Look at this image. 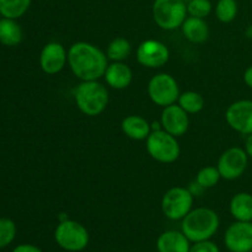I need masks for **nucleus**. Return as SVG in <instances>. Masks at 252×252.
I'll list each match as a JSON object with an SVG mask.
<instances>
[{
  "label": "nucleus",
  "instance_id": "obj_1",
  "mask_svg": "<svg viewBox=\"0 0 252 252\" xmlns=\"http://www.w3.org/2000/svg\"><path fill=\"white\" fill-rule=\"evenodd\" d=\"M107 56L98 47L88 42H76L68 51V64L81 81L98 80L105 75Z\"/></svg>",
  "mask_w": 252,
  "mask_h": 252
},
{
  "label": "nucleus",
  "instance_id": "obj_2",
  "mask_svg": "<svg viewBox=\"0 0 252 252\" xmlns=\"http://www.w3.org/2000/svg\"><path fill=\"white\" fill-rule=\"evenodd\" d=\"M220 225V219L218 214L211 208L192 209L181 223V231L187 236L189 241L209 240L212 236L216 235Z\"/></svg>",
  "mask_w": 252,
  "mask_h": 252
},
{
  "label": "nucleus",
  "instance_id": "obj_3",
  "mask_svg": "<svg viewBox=\"0 0 252 252\" xmlns=\"http://www.w3.org/2000/svg\"><path fill=\"white\" fill-rule=\"evenodd\" d=\"M75 103L80 112L89 117L101 115L108 105V90L98 80L81 81L74 93Z\"/></svg>",
  "mask_w": 252,
  "mask_h": 252
},
{
  "label": "nucleus",
  "instance_id": "obj_4",
  "mask_svg": "<svg viewBox=\"0 0 252 252\" xmlns=\"http://www.w3.org/2000/svg\"><path fill=\"white\" fill-rule=\"evenodd\" d=\"M153 19L162 30L172 31L182 26L187 17V2L185 0H154Z\"/></svg>",
  "mask_w": 252,
  "mask_h": 252
},
{
  "label": "nucleus",
  "instance_id": "obj_5",
  "mask_svg": "<svg viewBox=\"0 0 252 252\" xmlns=\"http://www.w3.org/2000/svg\"><path fill=\"white\" fill-rule=\"evenodd\" d=\"M54 240L57 245L69 252H79L85 250L89 245V231L83 224L71 219L59 221L54 231Z\"/></svg>",
  "mask_w": 252,
  "mask_h": 252
},
{
  "label": "nucleus",
  "instance_id": "obj_6",
  "mask_svg": "<svg viewBox=\"0 0 252 252\" xmlns=\"http://www.w3.org/2000/svg\"><path fill=\"white\" fill-rule=\"evenodd\" d=\"M147 150L150 157L162 164H171L180 157V144L176 137L164 129L152 130L147 138Z\"/></svg>",
  "mask_w": 252,
  "mask_h": 252
},
{
  "label": "nucleus",
  "instance_id": "obj_7",
  "mask_svg": "<svg viewBox=\"0 0 252 252\" xmlns=\"http://www.w3.org/2000/svg\"><path fill=\"white\" fill-rule=\"evenodd\" d=\"M193 206V196L186 187H172L161 199V211L170 220H182Z\"/></svg>",
  "mask_w": 252,
  "mask_h": 252
},
{
  "label": "nucleus",
  "instance_id": "obj_8",
  "mask_svg": "<svg viewBox=\"0 0 252 252\" xmlns=\"http://www.w3.org/2000/svg\"><path fill=\"white\" fill-rule=\"evenodd\" d=\"M148 95L157 106L166 107L177 102L180 96L176 79L167 73H159L153 76L148 84Z\"/></svg>",
  "mask_w": 252,
  "mask_h": 252
},
{
  "label": "nucleus",
  "instance_id": "obj_9",
  "mask_svg": "<svg viewBox=\"0 0 252 252\" xmlns=\"http://www.w3.org/2000/svg\"><path fill=\"white\" fill-rule=\"evenodd\" d=\"M249 157L245 149L239 147H231L220 155L218 160L219 172L221 179L236 180L241 177L248 167Z\"/></svg>",
  "mask_w": 252,
  "mask_h": 252
},
{
  "label": "nucleus",
  "instance_id": "obj_10",
  "mask_svg": "<svg viewBox=\"0 0 252 252\" xmlns=\"http://www.w3.org/2000/svg\"><path fill=\"white\" fill-rule=\"evenodd\" d=\"M169 58L170 51L166 44L157 39L143 41L137 49L138 63L145 68H161L169 62Z\"/></svg>",
  "mask_w": 252,
  "mask_h": 252
},
{
  "label": "nucleus",
  "instance_id": "obj_11",
  "mask_svg": "<svg viewBox=\"0 0 252 252\" xmlns=\"http://www.w3.org/2000/svg\"><path fill=\"white\" fill-rule=\"evenodd\" d=\"M225 121L231 129L240 134H252V100H239L225 111Z\"/></svg>",
  "mask_w": 252,
  "mask_h": 252
},
{
  "label": "nucleus",
  "instance_id": "obj_12",
  "mask_svg": "<svg viewBox=\"0 0 252 252\" xmlns=\"http://www.w3.org/2000/svg\"><path fill=\"white\" fill-rule=\"evenodd\" d=\"M224 244L230 252L252 251V221H239L231 224L224 234Z\"/></svg>",
  "mask_w": 252,
  "mask_h": 252
},
{
  "label": "nucleus",
  "instance_id": "obj_13",
  "mask_svg": "<svg viewBox=\"0 0 252 252\" xmlns=\"http://www.w3.org/2000/svg\"><path fill=\"white\" fill-rule=\"evenodd\" d=\"M68 63V52L59 42H49L39 54V66L49 75L58 74Z\"/></svg>",
  "mask_w": 252,
  "mask_h": 252
},
{
  "label": "nucleus",
  "instance_id": "obj_14",
  "mask_svg": "<svg viewBox=\"0 0 252 252\" xmlns=\"http://www.w3.org/2000/svg\"><path fill=\"white\" fill-rule=\"evenodd\" d=\"M162 129L172 134L174 137H182L186 134L189 127V113L179 105L174 103L164 107L160 118Z\"/></svg>",
  "mask_w": 252,
  "mask_h": 252
},
{
  "label": "nucleus",
  "instance_id": "obj_15",
  "mask_svg": "<svg viewBox=\"0 0 252 252\" xmlns=\"http://www.w3.org/2000/svg\"><path fill=\"white\" fill-rule=\"evenodd\" d=\"M103 78L110 88L115 90H123L132 83L133 71L123 62H113L107 65Z\"/></svg>",
  "mask_w": 252,
  "mask_h": 252
},
{
  "label": "nucleus",
  "instance_id": "obj_16",
  "mask_svg": "<svg viewBox=\"0 0 252 252\" xmlns=\"http://www.w3.org/2000/svg\"><path fill=\"white\" fill-rule=\"evenodd\" d=\"M191 241L182 231H164L157 240L158 252H189Z\"/></svg>",
  "mask_w": 252,
  "mask_h": 252
},
{
  "label": "nucleus",
  "instance_id": "obj_17",
  "mask_svg": "<svg viewBox=\"0 0 252 252\" xmlns=\"http://www.w3.org/2000/svg\"><path fill=\"white\" fill-rule=\"evenodd\" d=\"M123 133L133 140H144L152 133V126L142 116H127L121 123Z\"/></svg>",
  "mask_w": 252,
  "mask_h": 252
},
{
  "label": "nucleus",
  "instance_id": "obj_18",
  "mask_svg": "<svg viewBox=\"0 0 252 252\" xmlns=\"http://www.w3.org/2000/svg\"><path fill=\"white\" fill-rule=\"evenodd\" d=\"M181 30L187 41L192 42V43H203L208 39L209 27L204 19L193 16L186 17Z\"/></svg>",
  "mask_w": 252,
  "mask_h": 252
},
{
  "label": "nucleus",
  "instance_id": "obj_19",
  "mask_svg": "<svg viewBox=\"0 0 252 252\" xmlns=\"http://www.w3.org/2000/svg\"><path fill=\"white\" fill-rule=\"evenodd\" d=\"M231 217L239 221H252V194L239 192L229 204Z\"/></svg>",
  "mask_w": 252,
  "mask_h": 252
},
{
  "label": "nucleus",
  "instance_id": "obj_20",
  "mask_svg": "<svg viewBox=\"0 0 252 252\" xmlns=\"http://www.w3.org/2000/svg\"><path fill=\"white\" fill-rule=\"evenodd\" d=\"M22 39V30L14 19H0V43L7 47L19 44Z\"/></svg>",
  "mask_w": 252,
  "mask_h": 252
},
{
  "label": "nucleus",
  "instance_id": "obj_21",
  "mask_svg": "<svg viewBox=\"0 0 252 252\" xmlns=\"http://www.w3.org/2000/svg\"><path fill=\"white\" fill-rule=\"evenodd\" d=\"M130 52H132L130 42L123 37H117L110 42L106 56L112 62H123L129 57Z\"/></svg>",
  "mask_w": 252,
  "mask_h": 252
},
{
  "label": "nucleus",
  "instance_id": "obj_22",
  "mask_svg": "<svg viewBox=\"0 0 252 252\" xmlns=\"http://www.w3.org/2000/svg\"><path fill=\"white\" fill-rule=\"evenodd\" d=\"M31 0H0V12L7 19H19L29 10Z\"/></svg>",
  "mask_w": 252,
  "mask_h": 252
},
{
  "label": "nucleus",
  "instance_id": "obj_23",
  "mask_svg": "<svg viewBox=\"0 0 252 252\" xmlns=\"http://www.w3.org/2000/svg\"><path fill=\"white\" fill-rule=\"evenodd\" d=\"M177 102L187 113H192V115L201 112L204 107L203 96L196 91H186V93L180 94Z\"/></svg>",
  "mask_w": 252,
  "mask_h": 252
},
{
  "label": "nucleus",
  "instance_id": "obj_24",
  "mask_svg": "<svg viewBox=\"0 0 252 252\" xmlns=\"http://www.w3.org/2000/svg\"><path fill=\"white\" fill-rule=\"evenodd\" d=\"M238 15L236 0H218L216 5V16L223 24L234 21Z\"/></svg>",
  "mask_w": 252,
  "mask_h": 252
},
{
  "label": "nucleus",
  "instance_id": "obj_25",
  "mask_svg": "<svg viewBox=\"0 0 252 252\" xmlns=\"http://www.w3.org/2000/svg\"><path fill=\"white\" fill-rule=\"evenodd\" d=\"M221 179L220 172L217 166H206L198 171L196 176V181L204 189H212L216 186Z\"/></svg>",
  "mask_w": 252,
  "mask_h": 252
},
{
  "label": "nucleus",
  "instance_id": "obj_26",
  "mask_svg": "<svg viewBox=\"0 0 252 252\" xmlns=\"http://www.w3.org/2000/svg\"><path fill=\"white\" fill-rule=\"evenodd\" d=\"M213 5L211 0H189L187 2V14L189 16L204 19L212 12Z\"/></svg>",
  "mask_w": 252,
  "mask_h": 252
},
{
  "label": "nucleus",
  "instance_id": "obj_27",
  "mask_svg": "<svg viewBox=\"0 0 252 252\" xmlns=\"http://www.w3.org/2000/svg\"><path fill=\"white\" fill-rule=\"evenodd\" d=\"M16 236V225L11 219L0 218V249L6 248Z\"/></svg>",
  "mask_w": 252,
  "mask_h": 252
},
{
  "label": "nucleus",
  "instance_id": "obj_28",
  "mask_svg": "<svg viewBox=\"0 0 252 252\" xmlns=\"http://www.w3.org/2000/svg\"><path fill=\"white\" fill-rule=\"evenodd\" d=\"M189 252H220L217 244H214L211 240H203V241H197L191 245Z\"/></svg>",
  "mask_w": 252,
  "mask_h": 252
},
{
  "label": "nucleus",
  "instance_id": "obj_29",
  "mask_svg": "<svg viewBox=\"0 0 252 252\" xmlns=\"http://www.w3.org/2000/svg\"><path fill=\"white\" fill-rule=\"evenodd\" d=\"M12 252H42V250L31 244H22V245L16 246Z\"/></svg>",
  "mask_w": 252,
  "mask_h": 252
},
{
  "label": "nucleus",
  "instance_id": "obj_30",
  "mask_svg": "<svg viewBox=\"0 0 252 252\" xmlns=\"http://www.w3.org/2000/svg\"><path fill=\"white\" fill-rule=\"evenodd\" d=\"M187 189H189V191L191 192L192 196H193V197L194 196H201V194L203 193L204 189H206L204 187H202L201 185H199L197 181L191 182V184H189V186L187 187Z\"/></svg>",
  "mask_w": 252,
  "mask_h": 252
},
{
  "label": "nucleus",
  "instance_id": "obj_31",
  "mask_svg": "<svg viewBox=\"0 0 252 252\" xmlns=\"http://www.w3.org/2000/svg\"><path fill=\"white\" fill-rule=\"evenodd\" d=\"M244 81H245L249 88L252 89V65L249 66L245 73H244Z\"/></svg>",
  "mask_w": 252,
  "mask_h": 252
},
{
  "label": "nucleus",
  "instance_id": "obj_32",
  "mask_svg": "<svg viewBox=\"0 0 252 252\" xmlns=\"http://www.w3.org/2000/svg\"><path fill=\"white\" fill-rule=\"evenodd\" d=\"M244 149H245L248 157L251 158V159H252V134H249L248 138H246L245 148H244Z\"/></svg>",
  "mask_w": 252,
  "mask_h": 252
},
{
  "label": "nucleus",
  "instance_id": "obj_33",
  "mask_svg": "<svg viewBox=\"0 0 252 252\" xmlns=\"http://www.w3.org/2000/svg\"><path fill=\"white\" fill-rule=\"evenodd\" d=\"M245 34H246V37H248V38L252 39V25H250V26H249L248 29H246Z\"/></svg>",
  "mask_w": 252,
  "mask_h": 252
},
{
  "label": "nucleus",
  "instance_id": "obj_34",
  "mask_svg": "<svg viewBox=\"0 0 252 252\" xmlns=\"http://www.w3.org/2000/svg\"><path fill=\"white\" fill-rule=\"evenodd\" d=\"M0 16H2V15H1V12H0Z\"/></svg>",
  "mask_w": 252,
  "mask_h": 252
}]
</instances>
